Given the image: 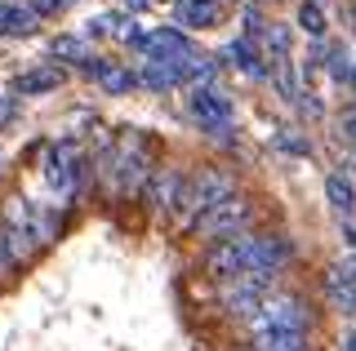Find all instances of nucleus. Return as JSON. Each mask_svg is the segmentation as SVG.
Returning <instances> with one entry per match:
<instances>
[{
  "mask_svg": "<svg viewBox=\"0 0 356 351\" xmlns=\"http://www.w3.org/2000/svg\"><path fill=\"white\" fill-rule=\"evenodd\" d=\"M0 245H5L9 262H31L40 249L36 240V223H31V200H22V196H9L5 200V214H0Z\"/></svg>",
  "mask_w": 356,
  "mask_h": 351,
  "instance_id": "nucleus-1",
  "label": "nucleus"
},
{
  "mask_svg": "<svg viewBox=\"0 0 356 351\" xmlns=\"http://www.w3.org/2000/svg\"><path fill=\"white\" fill-rule=\"evenodd\" d=\"M254 334H267V329H289V334H307L312 329V307L298 298V293H263L259 311L250 316Z\"/></svg>",
  "mask_w": 356,
  "mask_h": 351,
  "instance_id": "nucleus-2",
  "label": "nucleus"
},
{
  "mask_svg": "<svg viewBox=\"0 0 356 351\" xmlns=\"http://www.w3.org/2000/svg\"><path fill=\"white\" fill-rule=\"evenodd\" d=\"M227 196H236V178L222 169H200L192 178V187L178 191V205H183V214H178V223L192 227L205 209H214L218 200H227Z\"/></svg>",
  "mask_w": 356,
  "mask_h": 351,
  "instance_id": "nucleus-3",
  "label": "nucleus"
},
{
  "mask_svg": "<svg viewBox=\"0 0 356 351\" xmlns=\"http://www.w3.org/2000/svg\"><path fill=\"white\" fill-rule=\"evenodd\" d=\"M250 218H254V205L245 200V196H227V200H218L214 209H205L192 223V232L196 236H209V240H222V236H236L250 227Z\"/></svg>",
  "mask_w": 356,
  "mask_h": 351,
  "instance_id": "nucleus-4",
  "label": "nucleus"
},
{
  "mask_svg": "<svg viewBox=\"0 0 356 351\" xmlns=\"http://www.w3.org/2000/svg\"><path fill=\"white\" fill-rule=\"evenodd\" d=\"M205 271L209 276H218L222 284L236 280L241 271H250V232H236V236H222L209 245L205 254Z\"/></svg>",
  "mask_w": 356,
  "mask_h": 351,
  "instance_id": "nucleus-5",
  "label": "nucleus"
},
{
  "mask_svg": "<svg viewBox=\"0 0 356 351\" xmlns=\"http://www.w3.org/2000/svg\"><path fill=\"white\" fill-rule=\"evenodd\" d=\"M289 262V240L267 232V236H250V271H259V276H272Z\"/></svg>",
  "mask_w": 356,
  "mask_h": 351,
  "instance_id": "nucleus-6",
  "label": "nucleus"
},
{
  "mask_svg": "<svg viewBox=\"0 0 356 351\" xmlns=\"http://www.w3.org/2000/svg\"><path fill=\"white\" fill-rule=\"evenodd\" d=\"M325 293L330 307H339L343 316H356V262H334L325 271Z\"/></svg>",
  "mask_w": 356,
  "mask_h": 351,
  "instance_id": "nucleus-7",
  "label": "nucleus"
},
{
  "mask_svg": "<svg viewBox=\"0 0 356 351\" xmlns=\"http://www.w3.org/2000/svg\"><path fill=\"white\" fill-rule=\"evenodd\" d=\"M187 103H192V116L200 120V125H209V129H227V120H232V103H227V94H218V89H192V98H187Z\"/></svg>",
  "mask_w": 356,
  "mask_h": 351,
  "instance_id": "nucleus-8",
  "label": "nucleus"
},
{
  "mask_svg": "<svg viewBox=\"0 0 356 351\" xmlns=\"http://www.w3.org/2000/svg\"><path fill=\"white\" fill-rule=\"evenodd\" d=\"M178 191H183V169H174V164H165V169H156L152 178H147V205H152L156 214L174 209Z\"/></svg>",
  "mask_w": 356,
  "mask_h": 351,
  "instance_id": "nucleus-9",
  "label": "nucleus"
},
{
  "mask_svg": "<svg viewBox=\"0 0 356 351\" xmlns=\"http://www.w3.org/2000/svg\"><path fill=\"white\" fill-rule=\"evenodd\" d=\"M143 45V53H147L152 62H161V58H187V53H192V40L183 36V31H152V36H143L138 40Z\"/></svg>",
  "mask_w": 356,
  "mask_h": 351,
  "instance_id": "nucleus-10",
  "label": "nucleus"
},
{
  "mask_svg": "<svg viewBox=\"0 0 356 351\" xmlns=\"http://www.w3.org/2000/svg\"><path fill=\"white\" fill-rule=\"evenodd\" d=\"M138 80L147 85V89L165 94V89H174V85H183V80H187V67H183V58H161V62H147Z\"/></svg>",
  "mask_w": 356,
  "mask_h": 351,
  "instance_id": "nucleus-11",
  "label": "nucleus"
},
{
  "mask_svg": "<svg viewBox=\"0 0 356 351\" xmlns=\"http://www.w3.org/2000/svg\"><path fill=\"white\" fill-rule=\"evenodd\" d=\"M36 31V14L18 0H0V36H31Z\"/></svg>",
  "mask_w": 356,
  "mask_h": 351,
  "instance_id": "nucleus-12",
  "label": "nucleus"
},
{
  "mask_svg": "<svg viewBox=\"0 0 356 351\" xmlns=\"http://www.w3.org/2000/svg\"><path fill=\"white\" fill-rule=\"evenodd\" d=\"M44 178L54 182L58 191H72V178H76V156H72V147H49V160H44Z\"/></svg>",
  "mask_w": 356,
  "mask_h": 351,
  "instance_id": "nucleus-13",
  "label": "nucleus"
},
{
  "mask_svg": "<svg viewBox=\"0 0 356 351\" xmlns=\"http://www.w3.org/2000/svg\"><path fill=\"white\" fill-rule=\"evenodd\" d=\"M222 18V9H218V0H178V23L183 27H214Z\"/></svg>",
  "mask_w": 356,
  "mask_h": 351,
  "instance_id": "nucleus-14",
  "label": "nucleus"
},
{
  "mask_svg": "<svg viewBox=\"0 0 356 351\" xmlns=\"http://www.w3.org/2000/svg\"><path fill=\"white\" fill-rule=\"evenodd\" d=\"M58 85H63L58 67H36V71H22L14 80V98L18 94H49V89H58Z\"/></svg>",
  "mask_w": 356,
  "mask_h": 351,
  "instance_id": "nucleus-15",
  "label": "nucleus"
},
{
  "mask_svg": "<svg viewBox=\"0 0 356 351\" xmlns=\"http://www.w3.org/2000/svg\"><path fill=\"white\" fill-rule=\"evenodd\" d=\"M254 351H312L307 334H289V329H267L254 338Z\"/></svg>",
  "mask_w": 356,
  "mask_h": 351,
  "instance_id": "nucleus-16",
  "label": "nucleus"
},
{
  "mask_svg": "<svg viewBox=\"0 0 356 351\" xmlns=\"http://www.w3.org/2000/svg\"><path fill=\"white\" fill-rule=\"evenodd\" d=\"M325 196H330V205L339 214H352L356 209V187L343 178V173H330V178H325Z\"/></svg>",
  "mask_w": 356,
  "mask_h": 351,
  "instance_id": "nucleus-17",
  "label": "nucleus"
},
{
  "mask_svg": "<svg viewBox=\"0 0 356 351\" xmlns=\"http://www.w3.org/2000/svg\"><path fill=\"white\" fill-rule=\"evenodd\" d=\"M98 85H103L107 94H129L134 85H138V76H134L129 67H111V62H103V71H98Z\"/></svg>",
  "mask_w": 356,
  "mask_h": 351,
  "instance_id": "nucleus-18",
  "label": "nucleus"
},
{
  "mask_svg": "<svg viewBox=\"0 0 356 351\" xmlns=\"http://www.w3.org/2000/svg\"><path fill=\"white\" fill-rule=\"evenodd\" d=\"M54 58H72V62H89L94 53L85 49V40H76V36H54V45H49Z\"/></svg>",
  "mask_w": 356,
  "mask_h": 351,
  "instance_id": "nucleus-19",
  "label": "nucleus"
},
{
  "mask_svg": "<svg viewBox=\"0 0 356 351\" xmlns=\"http://www.w3.org/2000/svg\"><path fill=\"white\" fill-rule=\"evenodd\" d=\"M227 58L232 62H236V67H245V71H250V76H263L267 67H263V62L259 58H254V49H250V40H232V45H227Z\"/></svg>",
  "mask_w": 356,
  "mask_h": 351,
  "instance_id": "nucleus-20",
  "label": "nucleus"
},
{
  "mask_svg": "<svg viewBox=\"0 0 356 351\" xmlns=\"http://www.w3.org/2000/svg\"><path fill=\"white\" fill-rule=\"evenodd\" d=\"M298 23H303L307 36H321V31H325V14H321L316 0H303V5H298Z\"/></svg>",
  "mask_w": 356,
  "mask_h": 351,
  "instance_id": "nucleus-21",
  "label": "nucleus"
},
{
  "mask_svg": "<svg viewBox=\"0 0 356 351\" xmlns=\"http://www.w3.org/2000/svg\"><path fill=\"white\" fill-rule=\"evenodd\" d=\"M330 71H334V80H356V67H352V53L343 49V45H334V49H330Z\"/></svg>",
  "mask_w": 356,
  "mask_h": 351,
  "instance_id": "nucleus-22",
  "label": "nucleus"
},
{
  "mask_svg": "<svg viewBox=\"0 0 356 351\" xmlns=\"http://www.w3.org/2000/svg\"><path fill=\"white\" fill-rule=\"evenodd\" d=\"M267 53H272V58H289V31L281 23L267 27Z\"/></svg>",
  "mask_w": 356,
  "mask_h": 351,
  "instance_id": "nucleus-23",
  "label": "nucleus"
},
{
  "mask_svg": "<svg viewBox=\"0 0 356 351\" xmlns=\"http://www.w3.org/2000/svg\"><path fill=\"white\" fill-rule=\"evenodd\" d=\"M272 142H276L281 151H294V156H307V151H312V142H307V138H298V134H289V129H281V134H276Z\"/></svg>",
  "mask_w": 356,
  "mask_h": 351,
  "instance_id": "nucleus-24",
  "label": "nucleus"
},
{
  "mask_svg": "<svg viewBox=\"0 0 356 351\" xmlns=\"http://www.w3.org/2000/svg\"><path fill=\"white\" fill-rule=\"evenodd\" d=\"M67 5H72V0H31L27 9L40 18V14H58V9H67Z\"/></svg>",
  "mask_w": 356,
  "mask_h": 351,
  "instance_id": "nucleus-25",
  "label": "nucleus"
},
{
  "mask_svg": "<svg viewBox=\"0 0 356 351\" xmlns=\"http://www.w3.org/2000/svg\"><path fill=\"white\" fill-rule=\"evenodd\" d=\"M111 23H116V14H98L85 31H89V36H111Z\"/></svg>",
  "mask_w": 356,
  "mask_h": 351,
  "instance_id": "nucleus-26",
  "label": "nucleus"
},
{
  "mask_svg": "<svg viewBox=\"0 0 356 351\" xmlns=\"http://www.w3.org/2000/svg\"><path fill=\"white\" fill-rule=\"evenodd\" d=\"M14 116H18V98L14 94H0V125H9Z\"/></svg>",
  "mask_w": 356,
  "mask_h": 351,
  "instance_id": "nucleus-27",
  "label": "nucleus"
},
{
  "mask_svg": "<svg viewBox=\"0 0 356 351\" xmlns=\"http://www.w3.org/2000/svg\"><path fill=\"white\" fill-rule=\"evenodd\" d=\"M5 276H14V262H9V254H5V245H0V280Z\"/></svg>",
  "mask_w": 356,
  "mask_h": 351,
  "instance_id": "nucleus-28",
  "label": "nucleus"
},
{
  "mask_svg": "<svg viewBox=\"0 0 356 351\" xmlns=\"http://www.w3.org/2000/svg\"><path fill=\"white\" fill-rule=\"evenodd\" d=\"M343 351H356V329H352L348 338H343Z\"/></svg>",
  "mask_w": 356,
  "mask_h": 351,
  "instance_id": "nucleus-29",
  "label": "nucleus"
},
{
  "mask_svg": "<svg viewBox=\"0 0 356 351\" xmlns=\"http://www.w3.org/2000/svg\"><path fill=\"white\" fill-rule=\"evenodd\" d=\"M125 5H129V9H143V5H147V0H125Z\"/></svg>",
  "mask_w": 356,
  "mask_h": 351,
  "instance_id": "nucleus-30",
  "label": "nucleus"
},
{
  "mask_svg": "<svg viewBox=\"0 0 356 351\" xmlns=\"http://www.w3.org/2000/svg\"><path fill=\"white\" fill-rule=\"evenodd\" d=\"M348 134H352V138H356V116H352V120H348Z\"/></svg>",
  "mask_w": 356,
  "mask_h": 351,
  "instance_id": "nucleus-31",
  "label": "nucleus"
}]
</instances>
